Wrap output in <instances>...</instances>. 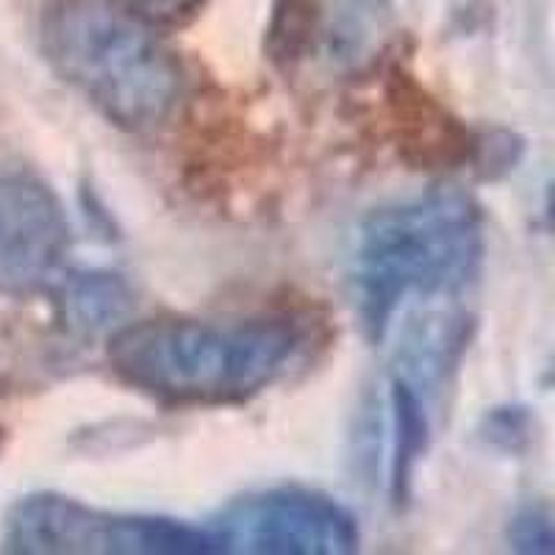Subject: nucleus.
<instances>
[{"label": "nucleus", "mask_w": 555, "mask_h": 555, "mask_svg": "<svg viewBox=\"0 0 555 555\" xmlns=\"http://www.w3.org/2000/svg\"><path fill=\"white\" fill-rule=\"evenodd\" d=\"M304 347V322L292 314L151 317L117 325L106 359L122 384L162 405H231L275 384Z\"/></svg>", "instance_id": "1"}, {"label": "nucleus", "mask_w": 555, "mask_h": 555, "mask_svg": "<svg viewBox=\"0 0 555 555\" xmlns=\"http://www.w3.org/2000/svg\"><path fill=\"white\" fill-rule=\"evenodd\" d=\"M483 253V211L455 186H436L370 211L350 250V286L364 334L384 341L405 304L444 300L467 289Z\"/></svg>", "instance_id": "2"}, {"label": "nucleus", "mask_w": 555, "mask_h": 555, "mask_svg": "<svg viewBox=\"0 0 555 555\" xmlns=\"http://www.w3.org/2000/svg\"><path fill=\"white\" fill-rule=\"evenodd\" d=\"M42 42L59 76L122 131H156L181 103V62L117 0H53Z\"/></svg>", "instance_id": "3"}, {"label": "nucleus", "mask_w": 555, "mask_h": 555, "mask_svg": "<svg viewBox=\"0 0 555 555\" xmlns=\"http://www.w3.org/2000/svg\"><path fill=\"white\" fill-rule=\"evenodd\" d=\"M3 550L23 555H211L215 530L151 514L92 508L64 494H28L3 519Z\"/></svg>", "instance_id": "4"}, {"label": "nucleus", "mask_w": 555, "mask_h": 555, "mask_svg": "<svg viewBox=\"0 0 555 555\" xmlns=\"http://www.w3.org/2000/svg\"><path fill=\"white\" fill-rule=\"evenodd\" d=\"M222 553L253 555H347L361 530L356 514L317 489L275 486L228 503L208 525Z\"/></svg>", "instance_id": "5"}, {"label": "nucleus", "mask_w": 555, "mask_h": 555, "mask_svg": "<svg viewBox=\"0 0 555 555\" xmlns=\"http://www.w3.org/2000/svg\"><path fill=\"white\" fill-rule=\"evenodd\" d=\"M386 31V0H281L270 53L286 76L345 78L378 56Z\"/></svg>", "instance_id": "6"}, {"label": "nucleus", "mask_w": 555, "mask_h": 555, "mask_svg": "<svg viewBox=\"0 0 555 555\" xmlns=\"http://www.w3.org/2000/svg\"><path fill=\"white\" fill-rule=\"evenodd\" d=\"M69 253V220L39 178L0 172V295L51 289Z\"/></svg>", "instance_id": "7"}, {"label": "nucleus", "mask_w": 555, "mask_h": 555, "mask_svg": "<svg viewBox=\"0 0 555 555\" xmlns=\"http://www.w3.org/2000/svg\"><path fill=\"white\" fill-rule=\"evenodd\" d=\"M59 295V309L69 328L103 331L117 328L131 309V289L114 272H78L64 275L62 284H53Z\"/></svg>", "instance_id": "8"}, {"label": "nucleus", "mask_w": 555, "mask_h": 555, "mask_svg": "<svg viewBox=\"0 0 555 555\" xmlns=\"http://www.w3.org/2000/svg\"><path fill=\"white\" fill-rule=\"evenodd\" d=\"M389 411H391V469L389 486L395 503H403L409 498L411 480L420 459L428 448V411L420 395V386L405 380L403 375L391 380L389 391Z\"/></svg>", "instance_id": "9"}, {"label": "nucleus", "mask_w": 555, "mask_h": 555, "mask_svg": "<svg viewBox=\"0 0 555 555\" xmlns=\"http://www.w3.org/2000/svg\"><path fill=\"white\" fill-rule=\"evenodd\" d=\"M508 539L512 547L519 553L530 555H550L555 550V533H553V517L544 508H525L508 525Z\"/></svg>", "instance_id": "10"}, {"label": "nucleus", "mask_w": 555, "mask_h": 555, "mask_svg": "<svg viewBox=\"0 0 555 555\" xmlns=\"http://www.w3.org/2000/svg\"><path fill=\"white\" fill-rule=\"evenodd\" d=\"M117 3L147 20L151 26H176L195 17L206 0H117Z\"/></svg>", "instance_id": "11"}]
</instances>
